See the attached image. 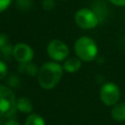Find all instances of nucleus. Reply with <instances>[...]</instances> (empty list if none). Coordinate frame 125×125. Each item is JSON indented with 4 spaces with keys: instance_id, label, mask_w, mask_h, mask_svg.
Segmentation results:
<instances>
[{
    "instance_id": "nucleus-16",
    "label": "nucleus",
    "mask_w": 125,
    "mask_h": 125,
    "mask_svg": "<svg viewBox=\"0 0 125 125\" xmlns=\"http://www.w3.org/2000/svg\"><path fill=\"white\" fill-rule=\"evenodd\" d=\"M55 5H56L55 0H43L42 1V8L46 12L52 11L55 8Z\"/></svg>"
},
{
    "instance_id": "nucleus-20",
    "label": "nucleus",
    "mask_w": 125,
    "mask_h": 125,
    "mask_svg": "<svg viewBox=\"0 0 125 125\" xmlns=\"http://www.w3.org/2000/svg\"><path fill=\"white\" fill-rule=\"evenodd\" d=\"M108 1L116 6H125V0H108Z\"/></svg>"
},
{
    "instance_id": "nucleus-8",
    "label": "nucleus",
    "mask_w": 125,
    "mask_h": 125,
    "mask_svg": "<svg viewBox=\"0 0 125 125\" xmlns=\"http://www.w3.org/2000/svg\"><path fill=\"white\" fill-rule=\"evenodd\" d=\"M81 67V60L79 58H68L67 60L64 61L62 68L66 72L69 73H74L77 72Z\"/></svg>"
},
{
    "instance_id": "nucleus-13",
    "label": "nucleus",
    "mask_w": 125,
    "mask_h": 125,
    "mask_svg": "<svg viewBox=\"0 0 125 125\" xmlns=\"http://www.w3.org/2000/svg\"><path fill=\"white\" fill-rule=\"evenodd\" d=\"M13 50H14V47L10 44L0 48V56L4 59H10L11 56H13Z\"/></svg>"
},
{
    "instance_id": "nucleus-12",
    "label": "nucleus",
    "mask_w": 125,
    "mask_h": 125,
    "mask_svg": "<svg viewBox=\"0 0 125 125\" xmlns=\"http://www.w3.org/2000/svg\"><path fill=\"white\" fill-rule=\"evenodd\" d=\"M24 125H45V121L42 116L36 113H31L25 120Z\"/></svg>"
},
{
    "instance_id": "nucleus-6",
    "label": "nucleus",
    "mask_w": 125,
    "mask_h": 125,
    "mask_svg": "<svg viewBox=\"0 0 125 125\" xmlns=\"http://www.w3.org/2000/svg\"><path fill=\"white\" fill-rule=\"evenodd\" d=\"M16 106V98L13 91L0 84V112H6Z\"/></svg>"
},
{
    "instance_id": "nucleus-2",
    "label": "nucleus",
    "mask_w": 125,
    "mask_h": 125,
    "mask_svg": "<svg viewBox=\"0 0 125 125\" xmlns=\"http://www.w3.org/2000/svg\"><path fill=\"white\" fill-rule=\"evenodd\" d=\"M74 51L77 58H79L81 61L91 62L97 57L98 46L92 38L82 36L76 40L74 44Z\"/></svg>"
},
{
    "instance_id": "nucleus-21",
    "label": "nucleus",
    "mask_w": 125,
    "mask_h": 125,
    "mask_svg": "<svg viewBox=\"0 0 125 125\" xmlns=\"http://www.w3.org/2000/svg\"><path fill=\"white\" fill-rule=\"evenodd\" d=\"M4 125H20V123L15 119H11V120H8Z\"/></svg>"
},
{
    "instance_id": "nucleus-5",
    "label": "nucleus",
    "mask_w": 125,
    "mask_h": 125,
    "mask_svg": "<svg viewBox=\"0 0 125 125\" xmlns=\"http://www.w3.org/2000/svg\"><path fill=\"white\" fill-rule=\"evenodd\" d=\"M102 102L106 105H114L120 99V90L118 86L112 82L105 83L100 92Z\"/></svg>"
},
{
    "instance_id": "nucleus-19",
    "label": "nucleus",
    "mask_w": 125,
    "mask_h": 125,
    "mask_svg": "<svg viewBox=\"0 0 125 125\" xmlns=\"http://www.w3.org/2000/svg\"><path fill=\"white\" fill-rule=\"evenodd\" d=\"M8 44H9V39H8L7 35L4 33H0V48L6 46Z\"/></svg>"
},
{
    "instance_id": "nucleus-22",
    "label": "nucleus",
    "mask_w": 125,
    "mask_h": 125,
    "mask_svg": "<svg viewBox=\"0 0 125 125\" xmlns=\"http://www.w3.org/2000/svg\"><path fill=\"white\" fill-rule=\"evenodd\" d=\"M7 121H8V120L5 118V116H4V115H3V114L0 112V125H4V124H5Z\"/></svg>"
},
{
    "instance_id": "nucleus-18",
    "label": "nucleus",
    "mask_w": 125,
    "mask_h": 125,
    "mask_svg": "<svg viewBox=\"0 0 125 125\" xmlns=\"http://www.w3.org/2000/svg\"><path fill=\"white\" fill-rule=\"evenodd\" d=\"M12 0H0V13L4 12L11 4Z\"/></svg>"
},
{
    "instance_id": "nucleus-1",
    "label": "nucleus",
    "mask_w": 125,
    "mask_h": 125,
    "mask_svg": "<svg viewBox=\"0 0 125 125\" xmlns=\"http://www.w3.org/2000/svg\"><path fill=\"white\" fill-rule=\"evenodd\" d=\"M62 66L55 62H45L38 71V82L43 89H53L58 85L62 76Z\"/></svg>"
},
{
    "instance_id": "nucleus-17",
    "label": "nucleus",
    "mask_w": 125,
    "mask_h": 125,
    "mask_svg": "<svg viewBox=\"0 0 125 125\" xmlns=\"http://www.w3.org/2000/svg\"><path fill=\"white\" fill-rule=\"evenodd\" d=\"M8 74V67H7V64L0 60V80L1 79H4Z\"/></svg>"
},
{
    "instance_id": "nucleus-9",
    "label": "nucleus",
    "mask_w": 125,
    "mask_h": 125,
    "mask_svg": "<svg viewBox=\"0 0 125 125\" xmlns=\"http://www.w3.org/2000/svg\"><path fill=\"white\" fill-rule=\"evenodd\" d=\"M16 107L19 111L23 113H29L33 109L32 102L25 97H21L16 100Z\"/></svg>"
},
{
    "instance_id": "nucleus-14",
    "label": "nucleus",
    "mask_w": 125,
    "mask_h": 125,
    "mask_svg": "<svg viewBox=\"0 0 125 125\" xmlns=\"http://www.w3.org/2000/svg\"><path fill=\"white\" fill-rule=\"evenodd\" d=\"M17 7L21 11L29 10L31 7V0H16Z\"/></svg>"
},
{
    "instance_id": "nucleus-7",
    "label": "nucleus",
    "mask_w": 125,
    "mask_h": 125,
    "mask_svg": "<svg viewBox=\"0 0 125 125\" xmlns=\"http://www.w3.org/2000/svg\"><path fill=\"white\" fill-rule=\"evenodd\" d=\"M33 50L31 47L25 43H18L14 46L13 57L21 63V62H28L33 59Z\"/></svg>"
},
{
    "instance_id": "nucleus-4",
    "label": "nucleus",
    "mask_w": 125,
    "mask_h": 125,
    "mask_svg": "<svg viewBox=\"0 0 125 125\" xmlns=\"http://www.w3.org/2000/svg\"><path fill=\"white\" fill-rule=\"evenodd\" d=\"M47 54L53 61L61 62L66 59L69 54V50L64 42L59 39H54L50 41L47 46Z\"/></svg>"
},
{
    "instance_id": "nucleus-10",
    "label": "nucleus",
    "mask_w": 125,
    "mask_h": 125,
    "mask_svg": "<svg viewBox=\"0 0 125 125\" xmlns=\"http://www.w3.org/2000/svg\"><path fill=\"white\" fill-rule=\"evenodd\" d=\"M111 117L116 121H125V102L114 104L111 109Z\"/></svg>"
},
{
    "instance_id": "nucleus-11",
    "label": "nucleus",
    "mask_w": 125,
    "mask_h": 125,
    "mask_svg": "<svg viewBox=\"0 0 125 125\" xmlns=\"http://www.w3.org/2000/svg\"><path fill=\"white\" fill-rule=\"evenodd\" d=\"M18 69L20 72L23 73V74H27L30 76H34L36 74H38V67L36 66V64H34L31 62H21L18 66Z\"/></svg>"
},
{
    "instance_id": "nucleus-3",
    "label": "nucleus",
    "mask_w": 125,
    "mask_h": 125,
    "mask_svg": "<svg viewBox=\"0 0 125 125\" xmlns=\"http://www.w3.org/2000/svg\"><path fill=\"white\" fill-rule=\"evenodd\" d=\"M74 21L80 28L92 29L98 25L99 17L94 11L88 8H82L76 12L74 16Z\"/></svg>"
},
{
    "instance_id": "nucleus-15",
    "label": "nucleus",
    "mask_w": 125,
    "mask_h": 125,
    "mask_svg": "<svg viewBox=\"0 0 125 125\" xmlns=\"http://www.w3.org/2000/svg\"><path fill=\"white\" fill-rule=\"evenodd\" d=\"M7 84H8V86H10L12 88H17L20 85V78L15 74L11 75L7 80Z\"/></svg>"
}]
</instances>
